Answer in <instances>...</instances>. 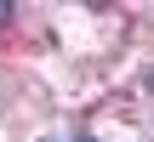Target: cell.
<instances>
[{"label": "cell", "instance_id": "obj_2", "mask_svg": "<svg viewBox=\"0 0 154 142\" xmlns=\"http://www.w3.org/2000/svg\"><path fill=\"white\" fill-rule=\"evenodd\" d=\"M80 142H91V137H80Z\"/></svg>", "mask_w": 154, "mask_h": 142}, {"label": "cell", "instance_id": "obj_1", "mask_svg": "<svg viewBox=\"0 0 154 142\" xmlns=\"http://www.w3.org/2000/svg\"><path fill=\"white\" fill-rule=\"evenodd\" d=\"M6 17H11V6H6V0H0V23H6Z\"/></svg>", "mask_w": 154, "mask_h": 142}]
</instances>
